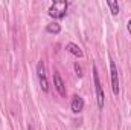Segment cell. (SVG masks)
<instances>
[{
	"mask_svg": "<svg viewBox=\"0 0 131 130\" xmlns=\"http://www.w3.org/2000/svg\"><path fill=\"white\" fill-rule=\"evenodd\" d=\"M67 8H69V3H67V2H61V0H58V2H53V3L49 6L47 14H49L50 17L60 20V18H64L66 17V14H67Z\"/></svg>",
	"mask_w": 131,
	"mask_h": 130,
	"instance_id": "obj_1",
	"label": "cell"
},
{
	"mask_svg": "<svg viewBox=\"0 0 131 130\" xmlns=\"http://www.w3.org/2000/svg\"><path fill=\"white\" fill-rule=\"evenodd\" d=\"M93 81H95L98 107H99V110H102L104 109V104H105V94H104V89H102V84H101V80H99V73H98V67L96 66H93Z\"/></svg>",
	"mask_w": 131,
	"mask_h": 130,
	"instance_id": "obj_2",
	"label": "cell"
},
{
	"mask_svg": "<svg viewBox=\"0 0 131 130\" xmlns=\"http://www.w3.org/2000/svg\"><path fill=\"white\" fill-rule=\"evenodd\" d=\"M110 83H111V92L114 95H119V73L114 60L110 57Z\"/></svg>",
	"mask_w": 131,
	"mask_h": 130,
	"instance_id": "obj_3",
	"label": "cell"
},
{
	"mask_svg": "<svg viewBox=\"0 0 131 130\" xmlns=\"http://www.w3.org/2000/svg\"><path fill=\"white\" fill-rule=\"evenodd\" d=\"M37 77H38V81H40V86H41L43 92H49V83H47L46 67H44V63L41 60L37 63Z\"/></svg>",
	"mask_w": 131,
	"mask_h": 130,
	"instance_id": "obj_4",
	"label": "cell"
},
{
	"mask_svg": "<svg viewBox=\"0 0 131 130\" xmlns=\"http://www.w3.org/2000/svg\"><path fill=\"white\" fill-rule=\"evenodd\" d=\"M53 84H55L57 92L64 98L67 95V90H66V84H64V81H63V78H61V75H60V72H55L53 73Z\"/></svg>",
	"mask_w": 131,
	"mask_h": 130,
	"instance_id": "obj_5",
	"label": "cell"
},
{
	"mask_svg": "<svg viewBox=\"0 0 131 130\" xmlns=\"http://www.w3.org/2000/svg\"><path fill=\"white\" fill-rule=\"evenodd\" d=\"M70 109H72L73 113L82 112V109H84V99L79 97V95H73L72 97V103H70Z\"/></svg>",
	"mask_w": 131,
	"mask_h": 130,
	"instance_id": "obj_6",
	"label": "cell"
},
{
	"mask_svg": "<svg viewBox=\"0 0 131 130\" xmlns=\"http://www.w3.org/2000/svg\"><path fill=\"white\" fill-rule=\"evenodd\" d=\"M66 51H67L69 54H72V55L78 57V58H82V55H84L82 49H81L76 43H73V41H69V43L66 44Z\"/></svg>",
	"mask_w": 131,
	"mask_h": 130,
	"instance_id": "obj_7",
	"label": "cell"
},
{
	"mask_svg": "<svg viewBox=\"0 0 131 130\" xmlns=\"http://www.w3.org/2000/svg\"><path fill=\"white\" fill-rule=\"evenodd\" d=\"M46 31H47L49 34H60V32H61V25H60V23H57V22L49 23V25L46 26Z\"/></svg>",
	"mask_w": 131,
	"mask_h": 130,
	"instance_id": "obj_8",
	"label": "cell"
},
{
	"mask_svg": "<svg viewBox=\"0 0 131 130\" xmlns=\"http://www.w3.org/2000/svg\"><path fill=\"white\" fill-rule=\"evenodd\" d=\"M107 5H108V8H110V11H111L113 15H117V14H119V3H117L116 0H114V2H113V0H108Z\"/></svg>",
	"mask_w": 131,
	"mask_h": 130,
	"instance_id": "obj_9",
	"label": "cell"
},
{
	"mask_svg": "<svg viewBox=\"0 0 131 130\" xmlns=\"http://www.w3.org/2000/svg\"><path fill=\"white\" fill-rule=\"evenodd\" d=\"M75 72H76L78 77H82V75H84V73H82V67L78 64V63H75Z\"/></svg>",
	"mask_w": 131,
	"mask_h": 130,
	"instance_id": "obj_10",
	"label": "cell"
},
{
	"mask_svg": "<svg viewBox=\"0 0 131 130\" xmlns=\"http://www.w3.org/2000/svg\"><path fill=\"white\" fill-rule=\"evenodd\" d=\"M127 29H128V34L131 35V18L128 20V23H127Z\"/></svg>",
	"mask_w": 131,
	"mask_h": 130,
	"instance_id": "obj_11",
	"label": "cell"
},
{
	"mask_svg": "<svg viewBox=\"0 0 131 130\" xmlns=\"http://www.w3.org/2000/svg\"><path fill=\"white\" fill-rule=\"evenodd\" d=\"M28 130H34V127H32V126H29V127H28Z\"/></svg>",
	"mask_w": 131,
	"mask_h": 130,
	"instance_id": "obj_12",
	"label": "cell"
}]
</instances>
